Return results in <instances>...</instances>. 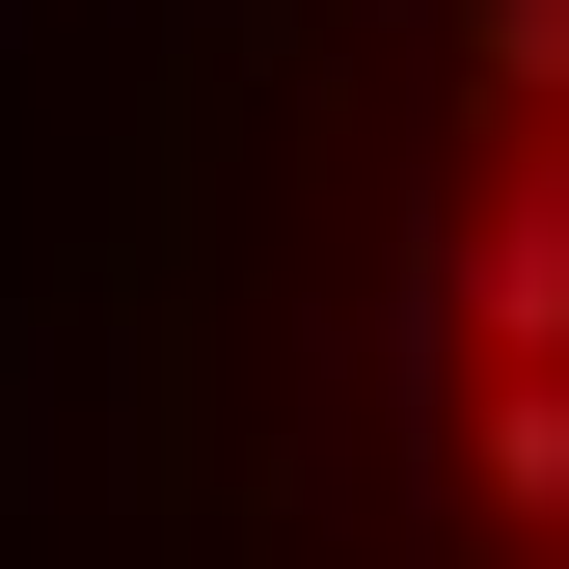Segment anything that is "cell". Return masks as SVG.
<instances>
[{"mask_svg":"<svg viewBox=\"0 0 569 569\" xmlns=\"http://www.w3.org/2000/svg\"><path fill=\"white\" fill-rule=\"evenodd\" d=\"M380 352L435 407L461 569H569V0H407Z\"/></svg>","mask_w":569,"mask_h":569,"instance_id":"cell-1","label":"cell"}]
</instances>
